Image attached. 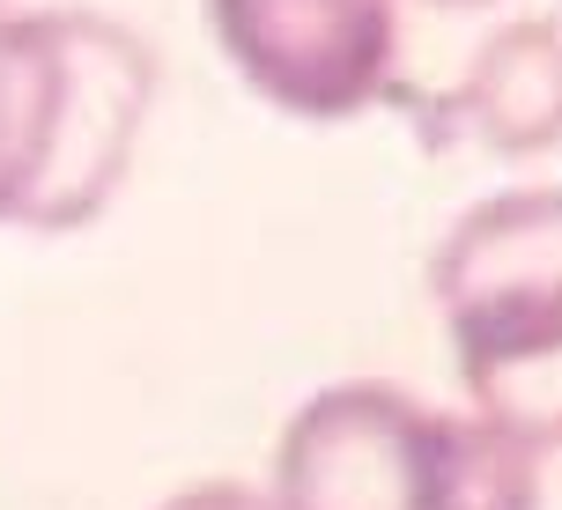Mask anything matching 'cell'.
<instances>
[{"instance_id":"6da1fadb","label":"cell","mask_w":562,"mask_h":510,"mask_svg":"<svg viewBox=\"0 0 562 510\" xmlns=\"http://www.w3.org/2000/svg\"><path fill=\"white\" fill-rule=\"evenodd\" d=\"M156 104V53L112 15H0V223L104 215Z\"/></svg>"},{"instance_id":"7a4b0ae2","label":"cell","mask_w":562,"mask_h":510,"mask_svg":"<svg viewBox=\"0 0 562 510\" xmlns=\"http://www.w3.org/2000/svg\"><path fill=\"white\" fill-rule=\"evenodd\" d=\"M429 296L459 355L474 422L526 452H562V193H488L445 229Z\"/></svg>"},{"instance_id":"3957f363","label":"cell","mask_w":562,"mask_h":510,"mask_svg":"<svg viewBox=\"0 0 562 510\" xmlns=\"http://www.w3.org/2000/svg\"><path fill=\"white\" fill-rule=\"evenodd\" d=\"M467 415L348 377L311 393L274 437V510H451Z\"/></svg>"},{"instance_id":"277c9868","label":"cell","mask_w":562,"mask_h":510,"mask_svg":"<svg viewBox=\"0 0 562 510\" xmlns=\"http://www.w3.org/2000/svg\"><path fill=\"white\" fill-rule=\"evenodd\" d=\"M223 59L289 118H356L393 89V0H207Z\"/></svg>"},{"instance_id":"5b68a950","label":"cell","mask_w":562,"mask_h":510,"mask_svg":"<svg viewBox=\"0 0 562 510\" xmlns=\"http://www.w3.org/2000/svg\"><path fill=\"white\" fill-rule=\"evenodd\" d=\"M437 112L445 141H474L488 156H548L562 141V23H504Z\"/></svg>"},{"instance_id":"8992f818","label":"cell","mask_w":562,"mask_h":510,"mask_svg":"<svg viewBox=\"0 0 562 510\" xmlns=\"http://www.w3.org/2000/svg\"><path fill=\"white\" fill-rule=\"evenodd\" d=\"M451 510H540V458L526 452V444H510V437H496L488 422L467 415Z\"/></svg>"},{"instance_id":"52a82bcc","label":"cell","mask_w":562,"mask_h":510,"mask_svg":"<svg viewBox=\"0 0 562 510\" xmlns=\"http://www.w3.org/2000/svg\"><path fill=\"white\" fill-rule=\"evenodd\" d=\"M156 510H274L259 488H245V481H193V488H178L170 503H156Z\"/></svg>"},{"instance_id":"ba28073f","label":"cell","mask_w":562,"mask_h":510,"mask_svg":"<svg viewBox=\"0 0 562 510\" xmlns=\"http://www.w3.org/2000/svg\"><path fill=\"white\" fill-rule=\"evenodd\" d=\"M437 8H481V0H437Z\"/></svg>"}]
</instances>
